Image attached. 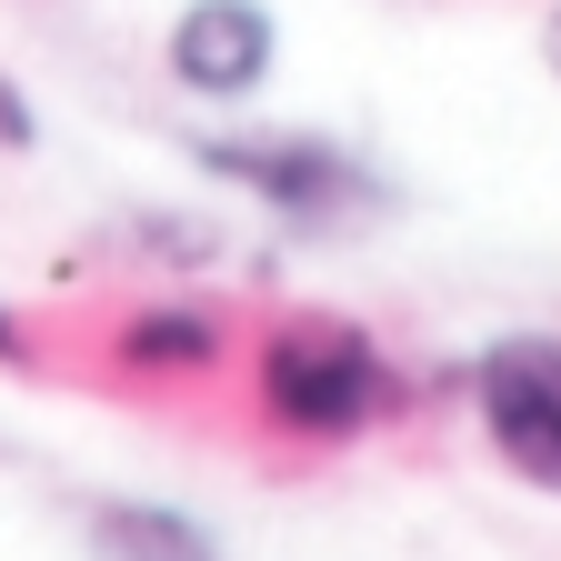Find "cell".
I'll return each mask as SVG.
<instances>
[{"label": "cell", "instance_id": "cell-1", "mask_svg": "<svg viewBox=\"0 0 561 561\" xmlns=\"http://www.w3.org/2000/svg\"><path fill=\"white\" fill-rule=\"evenodd\" d=\"M251 411L280 442H301V451H341V442L381 432V421L401 411V371H391V351L362 321L280 311L251 341Z\"/></svg>", "mask_w": 561, "mask_h": 561}, {"label": "cell", "instance_id": "cell-2", "mask_svg": "<svg viewBox=\"0 0 561 561\" xmlns=\"http://www.w3.org/2000/svg\"><path fill=\"white\" fill-rule=\"evenodd\" d=\"M201 181H221L241 201H261L280 231H371L391 210V181L331 130H301V121H271V130H191L181 140Z\"/></svg>", "mask_w": 561, "mask_h": 561}, {"label": "cell", "instance_id": "cell-3", "mask_svg": "<svg viewBox=\"0 0 561 561\" xmlns=\"http://www.w3.org/2000/svg\"><path fill=\"white\" fill-rule=\"evenodd\" d=\"M471 411L491 461L561 502V331H502L471 362Z\"/></svg>", "mask_w": 561, "mask_h": 561}, {"label": "cell", "instance_id": "cell-4", "mask_svg": "<svg viewBox=\"0 0 561 561\" xmlns=\"http://www.w3.org/2000/svg\"><path fill=\"white\" fill-rule=\"evenodd\" d=\"M161 70H171V91L191 101H261L271 91V70H280V21H271V0H181L171 31H161Z\"/></svg>", "mask_w": 561, "mask_h": 561}, {"label": "cell", "instance_id": "cell-5", "mask_svg": "<svg viewBox=\"0 0 561 561\" xmlns=\"http://www.w3.org/2000/svg\"><path fill=\"white\" fill-rule=\"evenodd\" d=\"M231 362V321L210 301H181V291H151L140 311L111 321V371L121 381H210Z\"/></svg>", "mask_w": 561, "mask_h": 561}, {"label": "cell", "instance_id": "cell-6", "mask_svg": "<svg viewBox=\"0 0 561 561\" xmlns=\"http://www.w3.org/2000/svg\"><path fill=\"white\" fill-rule=\"evenodd\" d=\"M81 541H91V561H231L201 512L151 502V491H101L81 512Z\"/></svg>", "mask_w": 561, "mask_h": 561}, {"label": "cell", "instance_id": "cell-7", "mask_svg": "<svg viewBox=\"0 0 561 561\" xmlns=\"http://www.w3.org/2000/svg\"><path fill=\"white\" fill-rule=\"evenodd\" d=\"M0 151H11V161L41 151V111H31V91L11 81V70H0Z\"/></svg>", "mask_w": 561, "mask_h": 561}, {"label": "cell", "instance_id": "cell-8", "mask_svg": "<svg viewBox=\"0 0 561 561\" xmlns=\"http://www.w3.org/2000/svg\"><path fill=\"white\" fill-rule=\"evenodd\" d=\"M0 371H21V381H41V331L21 321V301H0Z\"/></svg>", "mask_w": 561, "mask_h": 561}, {"label": "cell", "instance_id": "cell-9", "mask_svg": "<svg viewBox=\"0 0 561 561\" xmlns=\"http://www.w3.org/2000/svg\"><path fill=\"white\" fill-rule=\"evenodd\" d=\"M541 60H551V81H561V11L541 21Z\"/></svg>", "mask_w": 561, "mask_h": 561}]
</instances>
